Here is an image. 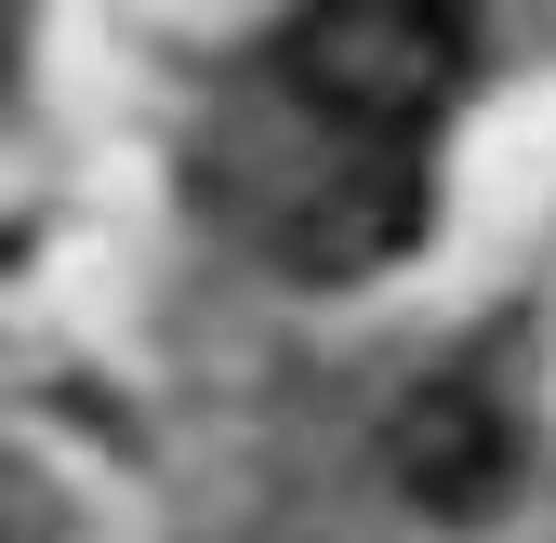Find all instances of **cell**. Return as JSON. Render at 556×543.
Masks as SVG:
<instances>
[{
    "instance_id": "obj_1",
    "label": "cell",
    "mask_w": 556,
    "mask_h": 543,
    "mask_svg": "<svg viewBox=\"0 0 556 543\" xmlns=\"http://www.w3.org/2000/svg\"><path fill=\"white\" fill-rule=\"evenodd\" d=\"M477 66V27L438 0H318L278 27V93L344 147H410Z\"/></svg>"
},
{
    "instance_id": "obj_2",
    "label": "cell",
    "mask_w": 556,
    "mask_h": 543,
    "mask_svg": "<svg viewBox=\"0 0 556 543\" xmlns=\"http://www.w3.org/2000/svg\"><path fill=\"white\" fill-rule=\"evenodd\" d=\"M384 464H397V491L425 504L438 530H477L491 504H517V425H504V397L464 384V371H438V384L397 397Z\"/></svg>"
}]
</instances>
